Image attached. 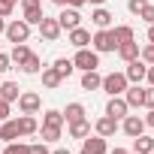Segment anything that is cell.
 <instances>
[{
    "instance_id": "cell-40",
    "label": "cell",
    "mask_w": 154,
    "mask_h": 154,
    "mask_svg": "<svg viewBox=\"0 0 154 154\" xmlns=\"http://www.w3.org/2000/svg\"><path fill=\"white\" fill-rule=\"evenodd\" d=\"M6 69H12V60H9V54H6V51H0V75H3Z\"/></svg>"
},
{
    "instance_id": "cell-43",
    "label": "cell",
    "mask_w": 154,
    "mask_h": 154,
    "mask_svg": "<svg viewBox=\"0 0 154 154\" xmlns=\"http://www.w3.org/2000/svg\"><path fill=\"white\" fill-rule=\"evenodd\" d=\"M145 127H151V130H154V109H148V112H145Z\"/></svg>"
},
{
    "instance_id": "cell-38",
    "label": "cell",
    "mask_w": 154,
    "mask_h": 154,
    "mask_svg": "<svg viewBox=\"0 0 154 154\" xmlns=\"http://www.w3.org/2000/svg\"><path fill=\"white\" fill-rule=\"evenodd\" d=\"M12 12H15V6L9 3V0H0V18H9Z\"/></svg>"
},
{
    "instance_id": "cell-3",
    "label": "cell",
    "mask_w": 154,
    "mask_h": 154,
    "mask_svg": "<svg viewBox=\"0 0 154 154\" xmlns=\"http://www.w3.org/2000/svg\"><path fill=\"white\" fill-rule=\"evenodd\" d=\"M91 48L97 54H106V51H115V39H112V30L109 27H97V33H91Z\"/></svg>"
},
{
    "instance_id": "cell-41",
    "label": "cell",
    "mask_w": 154,
    "mask_h": 154,
    "mask_svg": "<svg viewBox=\"0 0 154 154\" xmlns=\"http://www.w3.org/2000/svg\"><path fill=\"white\" fill-rule=\"evenodd\" d=\"M9 106H12V103H6V100H0V124H3V121L9 118Z\"/></svg>"
},
{
    "instance_id": "cell-30",
    "label": "cell",
    "mask_w": 154,
    "mask_h": 154,
    "mask_svg": "<svg viewBox=\"0 0 154 154\" xmlns=\"http://www.w3.org/2000/svg\"><path fill=\"white\" fill-rule=\"evenodd\" d=\"M42 15H45L42 6H24V21H27L30 27H36V24L42 21Z\"/></svg>"
},
{
    "instance_id": "cell-13",
    "label": "cell",
    "mask_w": 154,
    "mask_h": 154,
    "mask_svg": "<svg viewBox=\"0 0 154 154\" xmlns=\"http://www.w3.org/2000/svg\"><path fill=\"white\" fill-rule=\"evenodd\" d=\"M15 139H21V133H18V118H6L3 124H0V142H15Z\"/></svg>"
},
{
    "instance_id": "cell-19",
    "label": "cell",
    "mask_w": 154,
    "mask_h": 154,
    "mask_svg": "<svg viewBox=\"0 0 154 154\" xmlns=\"http://www.w3.org/2000/svg\"><path fill=\"white\" fill-rule=\"evenodd\" d=\"M109 30H112V39H115V45H121V42H130V39L136 36L130 24H115V27H109Z\"/></svg>"
},
{
    "instance_id": "cell-36",
    "label": "cell",
    "mask_w": 154,
    "mask_h": 154,
    "mask_svg": "<svg viewBox=\"0 0 154 154\" xmlns=\"http://www.w3.org/2000/svg\"><path fill=\"white\" fill-rule=\"evenodd\" d=\"M51 3H57V6H72V9H82L88 0H51Z\"/></svg>"
},
{
    "instance_id": "cell-48",
    "label": "cell",
    "mask_w": 154,
    "mask_h": 154,
    "mask_svg": "<svg viewBox=\"0 0 154 154\" xmlns=\"http://www.w3.org/2000/svg\"><path fill=\"white\" fill-rule=\"evenodd\" d=\"M3 30H6V18H0V36H3Z\"/></svg>"
},
{
    "instance_id": "cell-32",
    "label": "cell",
    "mask_w": 154,
    "mask_h": 154,
    "mask_svg": "<svg viewBox=\"0 0 154 154\" xmlns=\"http://www.w3.org/2000/svg\"><path fill=\"white\" fill-rule=\"evenodd\" d=\"M3 154H30V145H24V142H6V148H3Z\"/></svg>"
},
{
    "instance_id": "cell-25",
    "label": "cell",
    "mask_w": 154,
    "mask_h": 154,
    "mask_svg": "<svg viewBox=\"0 0 154 154\" xmlns=\"http://www.w3.org/2000/svg\"><path fill=\"white\" fill-rule=\"evenodd\" d=\"M133 151H136V154H151V151H154V139L145 136V133H142V136H133Z\"/></svg>"
},
{
    "instance_id": "cell-10",
    "label": "cell",
    "mask_w": 154,
    "mask_h": 154,
    "mask_svg": "<svg viewBox=\"0 0 154 154\" xmlns=\"http://www.w3.org/2000/svg\"><path fill=\"white\" fill-rule=\"evenodd\" d=\"M82 151H85V154H109V145H106V139H103V136L88 133V136L82 139Z\"/></svg>"
},
{
    "instance_id": "cell-15",
    "label": "cell",
    "mask_w": 154,
    "mask_h": 154,
    "mask_svg": "<svg viewBox=\"0 0 154 154\" xmlns=\"http://www.w3.org/2000/svg\"><path fill=\"white\" fill-rule=\"evenodd\" d=\"M66 33H69V42H72L75 48H88V45H91V30H85L82 24L72 27V30H66Z\"/></svg>"
},
{
    "instance_id": "cell-12",
    "label": "cell",
    "mask_w": 154,
    "mask_h": 154,
    "mask_svg": "<svg viewBox=\"0 0 154 154\" xmlns=\"http://www.w3.org/2000/svg\"><path fill=\"white\" fill-rule=\"evenodd\" d=\"M127 112H130V106H127L124 97H109V103H106V115H112L115 121H121Z\"/></svg>"
},
{
    "instance_id": "cell-20",
    "label": "cell",
    "mask_w": 154,
    "mask_h": 154,
    "mask_svg": "<svg viewBox=\"0 0 154 154\" xmlns=\"http://www.w3.org/2000/svg\"><path fill=\"white\" fill-rule=\"evenodd\" d=\"M100 82H103V75H100L97 69L82 72V91H100Z\"/></svg>"
},
{
    "instance_id": "cell-42",
    "label": "cell",
    "mask_w": 154,
    "mask_h": 154,
    "mask_svg": "<svg viewBox=\"0 0 154 154\" xmlns=\"http://www.w3.org/2000/svg\"><path fill=\"white\" fill-rule=\"evenodd\" d=\"M145 82L154 88V63H148V72H145Z\"/></svg>"
},
{
    "instance_id": "cell-52",
    "label": "cell",
    "mask_w": 154,
    "mask_h": 154,
    "mask_svg": "<svg viewBox=\"0 0 154 154\" xmlns=\"http://www.w3.org/2000/svg\"><path fill=\"white\" fill-rule=\"evenodd\" d=\"M127 154H136V151H127Z\"/></svg>"
},
{
    "instance_id": "cell-28",
    "label": "cell",
    "mask_w": 154,
    "mask_h": 154,
    "mask_svg": "<svg viewBox=\"0 0 154 154\" xmlns=\"http://www.w3.org/2000/svg\"><path fill=\"white\" fill-rule=\"evenodd\" d=\"M27 54H30V48H27V42H18V45H12V51H9V60L21 66V63L27 60Z\"/></svg>"
},
{
    "instance_id": "cell-16",
    "label": "cell",
    "mask_w": 154,
    "mask_h": 154,
    "mask_svg": "<svg viewBox=\"0 0 154 154\" xmlns=\"http://www.w3.org/2000/svg\"><path fill=\"white\" fill-rule=\"evenodd\" d=\"M66 130H69V139H85L94 127H91V121L88 118H82V121H72V124H66Z\"/></svg>"
},
{
    "instance_id": "cell-31",
    "label": "cell",
    "mask_w": 154,
    "mask_h": 154,
    "mask_svg": "<svg viewBox=\"0 0 154 154\" xmlns=\"http://www.w3.org/2000/svg\"><path fill=\"white\" fill-rule=\"evenodd\" d=\"M42 124H48V127H63V112H60V109H45Z\"/></svg>"
},
{
    "instance_id": "cell-55",
    "label": "cell",
    "mask_w": 154,
    "mask_h": 154,
    "mask_svg": "<svg viewBox=\"0 0 154 154\" xmlns=\"http://www.w3.org/2000/svg\"><path fill=\"white\" fill-rule=\"evenodd\" d=\"M151 154H154V151H151Z\"/></svg>"
},
{
    "instance_id": "cell-29",
    "label": "cell",
    "mask_w": 154,
    "mask_h": 154,
    "mask_svg": "<svg viewBox=\"0 0 154 154\" xmlns=\"http://www.w3.org/2000/svg\"><path fill=\"white\" fill-rule=\"evenodd\" d=\"M36 133L42 136V142H57V139L63 136V127H48V124H42Z\"/></svg>"
},
{
    "instance_id": "cell-50",
    "label": "cell",
    "mask_w": 154,
    "mask_h": 154,
    "mask_svg": "<svg viewBox=\"0 0 154 154\" xmlns=\"http://www.w3.org/2000/svg\"><path fill=\"white\" fill-rule=\"evenodd\" d=\"M9 3H12V6H15V3H18V0H9Z\"/></svg>"
},
{
    "instance_id": "cell-44",
    "label": "cell",
    "mask_w": 154,
    "mask_h": 154,
    "mask_svg": "<svg viewBox=\"0 0 154 154\" xmlns=\"http://www.w3.org/2000/svg\"><path fill=\"white\" fill-rule=\"evenodd\" d=\"M24 6H42V3H39V0H21V9Z\"/></svg>"
},
{
    "instance_id": "cell-7",
    "label": "cell",
    "mask_w": 154,
    "mask_h": 154,
    "mask_svg": "<svg viewBox=\"0 0 154 154\" xmlns=\"http://www.w3.org/2000/svg\"><path fill=\"white\" fill-rule=\"evenodd\" d=\"M121 130H124V136H130V139H133V136H142V133H145V118L127 112V115L121 118Z\"/></svg>"
},
{
    "instance_id": "cell-47",
    "label": "cell",
    "mask_w": 154,
    "mask_h": 154,
    "mask_svg": "<svg viewBox=\"0 0 154 154\" xmlns=\"http://www.w3.org/2000/svg\"><path fill=\"white\" fill-rule=\"evenodd\" d=\"M109 154H127V148H112Z\"/></svg>"
},
{
    "instance_id": "cell-39",
    "label": "cell",
    "mask_w": 154,
    "mask_h": 154,
    "mask_svg": "<svg viewBox=\"0 0 154 154\" xmlns=\"http://www.w3.org/2000/svg\"><path fill=\"white\" fill-rule=\"evenodd\" d=\"M30 154H51L48 151V142H33L30 145Z\"/></svg>"
},
{
    "instance_id": "cell-22",
    "label": "cell",
    "mask_w": 154,
    "mask_h": 154,
    "mask_svg": "<svg viewBox=\"0 0 154 154\" xmlns=\"http://www.w3.org/2000/svg\"><path fill=\"white\" fill-rule=\"evenodd\" d=\"M88 112H85V106L82 103H69L66 109H63V124H72V121H82Z\"/></svg>"
},
{
    "instance_id": "cell-9",
    "label": "cell",
    "mask_w": 154,
    "mask_h": 154,
    "mask_svg": "<svg viewBox=\"0 0 154 154\" xmlns=\"http://www.w3.org/2000/svg\"><path fill=\"white\" fill-rule=\"evenodd\" d=\"M39 27V36L45 39V42H54V39H60V24H57V18H48V15H42V21L36 24Z\"/></svg>"
},
{
    "instance_id": "cell-54",
    "label": "cell",
    "mask_w": 154,
    "mask_h": 154,
    "mask_svg": "<svg viewBox=\"0 0 154 154\" xmlns=\"http://www.w3.org/2000/svg\"><path fill=\"white\" fill-rule=\"evenodd\" d=\"M0 82H3V79H0Z\"/></svg>"
},
{
    "instance_id": "cell-17",
    "label": "cell",
    "mask_w": 154,
    "mask_h": 154,
    "mask_svg": "<svg viewBox=\"0 0 154 154\" xmlns=\"http://www.w3.org/2000/svg\"><path fill=\"white\" fill-rule=\"evenodd\" d=\"M115 51H118V57H121L124 63H127V60H136V57H139V42H136V39H130V42H121Z\"/></svg>"
},
{
    "instance_id": "cell-6",
    "label": "cell",
    "mask_w": 154,
    "mask_h": 154,
    "mask_svg": "<svg viewBox=\"0 0 154 154\" xmlns=\"http://www.w3.org/2000/svg\"><path fill=\"white\" fill-rule=\"evenodd\" d=\"M145 72H148V63H145L142 57H136V60H127V69H124V75H127V82H130V85H142V82H145Z\"/></svg>"
},
{
    "instance_id": "cell-24",
    "label": "cell",
    "mask_w": 154,
    "mask_h": 154,
    "mask_svg": "<svg viewBox=\"0 0 154 154\" xmlns=\"http://www.w3.org/2000/svg\"><path fill=\"white\" fill-rule=\"evenodd\" d=\"M36 130H39V124H36L33 115H21V118H18V133H21V136H33Z\"/></svg>"
},
{
    "instance_id": "cell-37",
    "label": "cell",
    "mask_w": 154,
    "mask_h": 154,
    "mask_svg": "<svg viewBox=\"0 0 154 154\" xmlns=\"http://www.w3.org/2000/svg\"><path fill=\"white\" fill-rule=\"evenodd\" d=\"M142 106H145V109H154V88H151V85L145 88V97H142Z\"/></svg>"
},
{
    "instance_id": "cell-8",
    "label": "cell",
    "mask_w": 154,
    "mask_h": 154,
    "mask_svg": "<svg viewBox=\"0 0 154 154\" xmlns=\"http://www.w3.org/2000/svg\"><path fill=\"white\" fill-rule=\"evenodd\" d=\"M118 130H121V121H115L112 115H100V118L94 121V133H97V136H103V139L115 136Z\"/></svg>"
},
{
    "instance_id": "cell-14",
    "label": "cell",
    "mask_w": 154,
    "mask_h": 154,
    "mask_svg": "<svg viewBox=\"0 0 154 154\" xmlns=\"http://www.w3.org/2000/svg\"><path fill=\"white\" fill-rule=\"evenodd\" d=\"M121 97L127 100V106H130V109H142V97H145V88H142V85H127V91H124Z\"/></svg>"
},
{
    "instance_id": "cell-34",
    "label": "cell",
    "mask_w": 154,
    "mask_h": 154,
    "mask_svg": "<svg viewBox=\"0 0 154 154\" xmlns=\"http://www.w3.org/2000/svg\"><path fill=\"white\" fill-rule=\"evenodd\" d=\"M145 6H148V0H127V9H130L133 15H139Z\"/></svg>"
},
{
    "instance_id": "cell-35",
    "label": "cell",
    "mask_w": 154,
    "mask_h": 154,
    "mask_svg": "<svg viewBox=\"0 0 154 154\" xmlns=\"http://www.w3.org/2000/svg\"><path fill=\"white\" fill-rule=\"evenodd\" d=\"M139 18H142L145 24H154V3H148V6L139 12Z\"/></svg>"
},
{
    "instance_id": "cell-1",
    "label": "cell",
    "mask_w": 154,
    "mask_h": 154,
    "mask_svg": "<svg viewBox=\"0 0 154 154\" xmlns=\"http://www.w3.org/2000/svg\"><path fill=\"white\" fill-rule=\"evenodd\" d=\"M3 36H6V42H12V45H18V42H27V39H30V24H27L24 18L6 21V30H3Z\"/></svg>"
},
{
    "instance_id": "cell-21",
    "label": "cell",
    "mask_w": 154,
    "mask_h": 154,
    "mask_svg": "<svg viewBox=\"0 0 154 154\" xmlns=\"http://www.w3.org/2000/svg\"><path fill=\"white\" fill-rule=\"evenodd\" d=\"M39 75H42V85H45L48 91H54V88H60V82H63L60 75L54 72V66H42V69H39Z\"/></svg>"
},
{
    "instance_id": "cell-33",
    "label": "cell",
    "mask_w": 154,
    "mask_h": 154,
    "mask_svg": "<svg viewBox=\"0 0 154 154\" xmlns=\"http://www.w3.org/2000/svg\"><path fill=\"white\" fill-rule=\"evenodd\" d=\"M139 57H142L145 63H154V42H148V45H142V48H139Z\"/></svg>"
},
{
    "instance_id": "cell-11",
    "label": "cell",
    "mask_w": 154,
    "mask_h": 154,
    "mask_svg": "<svg viewBox=\"0 0 154 154\" xmlns=\"http://www.w3.org/2000/svg\"><path fill=\"white\" fill-rule=\"evenodd\" d=\"M57 24H60V30H72V27H79V24H82V15H79V9H72V6H60Z\"/></svg>"
},
{
    "instance_id": "cell-51",
    "label": "cell",
    "mask_w": 154,
    "mask_h": 154,
    "mask_svg": "<svg viewBox=\"0 0 154 154\" xmlns=\"http://www.w3.org/2000/svg\"><path fill=\"white\" fill-rule=\"evenodd\" d=\"M0 51H3V42H0Z\"/></svg>"
},
{
    "instance_id": "cell-49",
    "label": "cell",
    "mask_w": 154,
    "mask_h": 154,
    "mask_svg": "<svg viewBox=\"0 0 154 154\" xmlns=\"http://www.w3.org/2000/svg\"><path fill=\"white\" fill-rule=\"evenodd\" d=\"M88 3H91V6H103V3H106V0H88Z\"/></svg>"
},
{
    "instance_id": "cell-5",
    "label": "cell",
    "mask_w": 154,
    "mask_h": 154,
    "mask_svg": "<svg viewBox=\"0 0 154 154\" xmlns=\"http://www.w3.org/2000/svg\"><path fill=\"white\" fill-rule=\"evenodd\" d=\"M15 103H18V109H21V115H36V112L42 109V97H39L36 91H21Z\"/></svg>"
},
{
    "instance_id": "cell-45",
    "label": "cell",
    "mask_w": 154,
    "mask_h": 154,
    "mask_svg": "<svg viewBox=\"0 0 154 154\" xmlns=\"http://www.w3.org/2000/svg\"><path fill=\"white\" fill-rule=\"evenodd\" d=\"M148 42H154V24H148Z\"/></svg>"
},
{
    "instance_id": "cell-4",
    "label": "cell",
    "mask_w": 154,
    "mask_h": 154,
    "mask_svg": "<svg viewBox=\"0 0 154 154\" xmlns=\"http://www.w3.org/2000/svg\"><path fill=\"white\" fill-rule=\"evenodd\" d=\"M72 66L82 69V72L97 69V66H100V54H97L94 48H79V51H75V57H72Z\"/></svg>"
},
{
    "instance_id": "cell-26",
    "label": "cell",
    "mask_w": 154,
    "mask_h": 154,
    "mask_svg": "<svg viewBox=\"0 0 154 154\" xmlns=\"http://www.w3.org/2000/svg\"><path fill=\"white\" fill-rule=\"evenodd\" d=\"M51 66H54V72L60 75V79H69V75H72V69H75V66H72V57H57Z\"/></svg>"
},
{
    "instance_id": "cell-18",
    "label": "cell",
    "mask_w": 154,
    "mask_h": 154,
    "mask_svg": "<svg viewBox=\"0 0 154 154\" xmlns=\"http://www.w3.org/2000/svg\"><path fill=\"white\" fill-rule=\"evenodd\" d=\"M112 12L106 9V6H97L94 12H91V21H94V27H112Z\"/></svg>"
},
{
    "instance_id": "cell-46",
    "label": "cell",
    "mask_w": 154,
    "mask_h": 154,
    "mask_svg": "<svg viewBox=\"0 0 154 154\" xmlns=\"http://www.w3.org/2000/svg\"><path fill=\"white\" fill-rule=\"evenodd\" d=\"M51 154H72V151H69V148H54Z\"/></svg>"
},
{
    "instance_id": "cell-2",
    "label": "cell",
    "mask_w": 154,
    "mask_h": 154,
    "mask_svg": "<svg viewBox=\"0 0 154 154\" xmlns=\"http://www.w3.org/2000/svg\"><path fill=\"white\" fill-rule=\"evenodd\" d=\"M127 75L124 72H109V75H103V82H100V88L109 94V97H121L124 91H127Z\"/></svg>"
},
{
    "instance_id": "cell-23",
    "label": "cell",
    "mask_w": 154,
    "mask_h": 154,
    "mask_svg": "<svg viewBox=\"0 0 154 154\" xmlns=\"http://www.w3.org/2000/svg\"><path fill=\"white\" fill-rule=\"evenodd\" d=\"M18 94H21L18 82H0V100H6V103H15V100H18Z\"/></svg>"
},
{
    "instance_id": "cell-27",
    "label": "cell",
    "mask_w": 154,
    "mask_h": 154,
    "mask_svg": "<svg viewBox=\"0 0 154 154\" xmlns=\"http://www.w3.org/2000/svg\"><path fill=\"white\" fill-rule=\"evenodd\" d=\"M39 69H42V57L30 51V54H27V60L21 63V72H27V75H36Z\"/></svg>"
},
{
    "instance_id": "cell-53",
    "label": "cell",
    "mask_w": 154,
    "mask_h": 154,
    "mask_svg": "<svg viewBox=\"0 0 154 154\" xmlns=\"http://www.w3.org/2000/svg\"><path fill=\"white\" fill-rule=\"evenodd\" d=\"M79 154H85V151H79Z\"/></svg>"
}]
</instances>
